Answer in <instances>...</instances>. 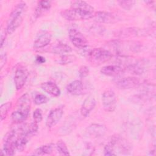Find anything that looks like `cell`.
<instances>
[{"instance_id": "obj_19", "label": "cell", "mask_w": 156, "mask_h": 156, "mask_svg": "<svg viewBox=\"0 0 156 156\" xmlns=\"http://www.w3.org/2000/svg\"><path fill=\"white\" fill-rule=\"evenodd\" d=\"M67 91L73 95L82 94L84 90V85L82 81L76 80L70 82L66 87Z\"/></svg>"}, {"instance_id": "obj_18", "label": "cell", "mask_w": 156, "mask_h": 156, "mask_svg": "<svg viewBox=\"0 0 156 156\" xmlns=\"http://www.w3.org/2000/svg\"><path fill=\"white\" fill-rule=\"evenodd\" d=\"M96 105V100L93 96L87 97L83 102L80 108V113L84 116L87 117L88 116L90 113L94 109Z\"/></svg>"}, {"instance_id": "obj_10", "label": "cell", "mask_w": 156, "mask_h": 156, "mask_svg": "<svg viewBox=\"0 0 156 156\" xmlns=\"http://www.w3.org/2000/svg\"><path fill=\"white\" fill-rule=\"evenodd\" d=\"M51 41V34L48 31H41L34 43V48L35 49H41L48 46Z\"/></svg>"}, {"instance_id": "obj_3", "label": "cell", "mask_w": 156, "mask_h": 156, "mask_svg": "<svg viewBox=\"0 0 156 156\" xmlns=\"http://www.w3.org/2000/svg\"><path fill=\"white\" fill-rule=\"evenodd\" d=\"M109 143L113 148L115 155L117 154L128 155L130 153L132 149L130 143L118 135L113 136Z\"/></svg>"}, {"instance_id": "obj_8", "label": "cell", "mask_w": 156, "mask_h": 156, "mask_svg": "<svg viewBox=\"0 0 156 156\" xmlns=\"http://www.w3.org/2000/svg\"><path fill=\"white\" fill-rule=\"evenodd\" d=\"M69 37L73 45L79 49H84L88 46L86 38L79 30L71 29L69 31Z\"/></svg>"}, {"instance_id": "obj_9", "label": "cell", "mask_w": 156, "mask_h": 156, "mask_svg": "<svg viewBox=\"0 0 156 156\" xmlns=\"http://www.w3.org/2000/svg\"><path fill=\"white\" fill-rule=\"evenodd\" d=\"M63 114V109L62 107H58L52 110L48 115L46 121V126L48 128H51L55 126L61 119Z\"/></svg>"}, {"instance_id": "obj_6", "label": "cell", "mask_w": 156, "mask_h": 156, "mask_svg": "<svg viewBox=\"0 0 156 156\" xmlns=\"http://www.w3.org/2000/svg\"><path fill=\"white\" fill-rule=\"evenodd\" d=\"M102 102L104 110L108 112H113L116 107V97L112 90H105L102 96Z\"/></svg>"}, {"instance_id": "obj_32", "label": "cell", "mask_w": 156, "mask_h": 156, "mask_svg": "<svg viewBox=\"0 0 156 156\" xmlns=\"http://www.w3.org/2000/svg\"><path fill=\"white\" fill-rule=\"evenodd\" d=\"M104 155H115L113 148L109 142L104 147Z\"/></svg>"}, {"instance_id": "obj_15", "label": "cell", "mask_w": 156, "mask_h": 156, "mask_svg": "<svg viewBox=\"0 0 156 156\" xmlns=\"http://www.w3.org/2000/svg\"><path fill=\"white\" fill-rule=\"evenodd\" d=\"M107 131L106 127L103 124H92L87 128V133L91 136L98 138L105 135Z\"/></svg>"}, {"instance_id": "obj_14", "label": "cell", "mask_w": 156, "mask_h": 156, "mask_svg": "<svg viewBox=\"0 0 156 156\" xmlns=\"http://www.w3.org/2000/svg\"><path fill=\"white\" fill-rule=\"evenodd\" d=\"M32 135L26 129H22L21 133L17 137L16 148L19 152H22Z\"/></svg>"}, {"instance_id": "obj_12", "label": "cell", "mask_w": 156, "mask_h": 156, "mask_svg": "<svg viewBox=\"0 0 156 156\" xmlns=\"http://www.w3.org/2000/svg\"><path fill=\"white\" fill-rule=\"evenodd\" d=\"M116 85L120 89H131L140 85V80L136 77H124L117 81Z\"/></svg>"}, {"instance_id": "obj_20", "label": "cell", "mask_w": 156, "mask_h": 156, "mask_svg": "<svg viewBox=\"0 0 156 156\" xmlns=\"http://www.w3.org/2000/svg\"><path fill=\"white\" fill-rule=\"evenodd\" d=\"M41 89L54 97H58L60 94V90L58 87L52 82H45L41 84Z\"/></svg>"}, {"instance_id": "obj_21", "label": "cell", "mask_w": 156, "mask_h": 156, "mask_svg": "<svg viewBox=\"0 0 156 156\" xmlns=\"http://www.w3.org/2000/svg\"><path fill=\"white\" fill-rule=\"evenodd\" d=\"M51 7V2L49 1H40L38 2L37 7L35 11V15L37 18L40 17L46 12L49 10Z\"/></svg>"}, {"instance_id": "obj_23", "label": "cell", "mask_w": 156, "mask_h": 156, "mask_svg": "<svg viewBox=\"0 0 156 156\" xmlns=\"http://www.w3.org/2000/svg\"><path fill=\"white\" fill-rule=\"evenodd\" d=\"M51 52L56 54H66L72 51V48L68 44L59 43L55 45L52 49Z\"/></svg>"}, {"instance_id": "obj_22", "label": "cell", "mask_w": 156, "mask_h": 156, "mask_svg": "<svg viewBox=\"0 0 156 156\" xmlns=\"http://www.w3.org/2000/svg\"><path fill=\"white\" fill-rule=\"evenodd\" d=\"M71 8L80 9L81 10L90 13H93L94 12V8L83 1H74L72 2Z\"/></svg>"}, {"instance_id": "obj_33", "label": "cell", "mask_w": 156, "mask_h": 156, "mask_svg": "<svg viewBox=\"0 0 156 156\" xmlns=\"http://www.w3.org/2000/svg\"><path fill=\"white\" fill-rule=\"evenodd\" d=\"M7 62V55L5 53L2 54L1 55V61H0V66L1 68H2L4 65Z\"/></svg>"}, {"instance_id": "obj_13", "label": "cell", "mask_w": 156, "mask_h": 156, "mask_svg": "<svg viewBox=\"0 0 156 156\" xmlns=\"http://www.w3.org/2000/svg\"><path fill=\"white\" fill-rule=\"evenodd\" d=\"M147 65V63H146V60L144 59L134 60L133 63L126 69H127L132 74L140 75L143 74L146 71Z\"/></svg>"}, {"instance_id": "obj_17", "label": "cell", "mask_w": 156, "mask_h": 156, "mask_svg": "<svg viewBox=\"0 0 156 156\" xmlns=\"http://www.w3.org/2000/svg\"><path fill=\"white\" fill-rule=\"evenodd\" d=\"M94 20L100 23H111L116 21V17L112 13L107 12H98L94 14Z\"/></svg>"}, {"instance_id": "obj_28", "label": "cell", "mask_w": 156, "mask_h": 156, "mask_svg": "<svg viewBox=\"0 0 156 156\" xmlns=\"http://www.w3.org/2000/svg\"><path fill=\"white\" fill-rule=\"evenodd\" d=\"M34 101L35 104L41 105L46 103L49 101V99L45 95L39 93L35 95Z\"/></svg>"}, {"instance_id": "obj_31", "label": "cell", "mask_w": 156, "mask_h": 156, "mask_svg": "<svg viewBox=\"0 0 156 156\" xmlns=\"http://www.w3.org/2000/svg\"><path fill=\"white\" fill-rule=\"evenodd\" d=\"M89 72H90L89 69L87 66H85V65L81 66L79 70V76L82 79L85 78L88 75Z\"/></svg>"}, {"instance_id": "obj_5", "label": "cell", "mask_w": 156, "mask_h": 156, "mask_svg": "<svg viewBox=\"0 0 156 156\" xmlns=\"http://www.w3.org/2000/svg\"><path fill=\"white\" fill-rule=\"evenodd\" d=\"M61 15L68 21L86 20L93 18L94 13L85 12L77 9L71 8L69 9H65L60 13Z\"/></svg>"}, {"instance_id": "obj_4", "label": "cell", "mask_w": 156, "mask_h": 156, "mask_svg": "<svg viewBox=\"0 0 156 156\" xmlns=\"http://www.w3.org/2000/svg\"><path fill=\"white\" fill-rule=\"evenodd\" d=\"M112 56V53L107 49L94 48L88 53V60L91 64L99 65L110 60Z\"/></svg>"}, {"instance_id": "obj_29", "label": "cell", "mask_w": 156, "mask_h": 156, "mask_svg": "<svg viewBox=\"0 0 156 156\" xmlns=\"http://www.w3.org/2000/svg\"><path fill=\"white\" fill-rule=\"evenodd\" d=\"M118 3H119V5L122 8H123L124 9L130 10L133 7L134 4L135 3V1H132V0H130V1H126H126H118Z\"/></svg>"}, {"instance_id": "obj_7", "label": "cell", "mask_w": 156, "mask_h": 156, "mask_svg": "<svg viewBox=\"0 0 156 156\" xmlns=\"http://www.w3.org/2000/svg\"><path fill=\"white\" fill-rule=\"evenodd\" d=\"M18 136L15 130H11L5 137L2 151L7 155H13L16 149V144Z\"/></svg>"}, {"instance_id": "obj_34", "label": "cell", "mask_w": 156, "mask_h": 156, "mask_svg": "<svg viewBox=\"0 0 156 156\" xmlns=\"http://www.w3.org/2000/svg\"><path fill=\"white\" fill-rule=\"evenodd\" d=\"M6 33H7L6 31V29H5V31L1 32V48L2 47V46L5 42V40L6 38Z\"/></svg>"}, {"instance_id": "obj_26", "label": "cell", "mask_w": 156, "mask_h": 156, "mask_svg": "<svg viewBox=\"0 0 156 156\" xmlns=\"http://www.w3.org/2000/svg\"><path fill=\"white\" fill-rule=\"evenodd\" d=\"M56 148L60 155H69V150L66 144L62 140H59L56 143Z\"/></svg>"}, {"instance_id": "obj_30", "label": "cell", "mask_w": 156, "mask_h": 156, "mask_svg": "<svg viewBox=\"0 0 156 156\" xmlns=\"http://www.w3.org/2000/svg\"><path fill=\"white\" fill-rule=\"evenodd\" d=\"M33 118L35 122L38 123L42 121L43 119V115H42V112L41 109L37 108L33 113Z\"/></svg>"}, {"instance_id": "obj_16", "label": "cell", "mask_w": 156, "mask_h": 156, "mask_svg": "<svg viewBox=\"0 0 156 156\" xmlns=\"http://www.w3.org/2000/svg\"><path fill=\"white\" fill-rule=\"evenodd\" d=\"M125 69L118 65H107L102 67L101 69V73L108 76H118L124 73Z\"/></svg>"}, {"instance_id": "obj_11", "label": "cell", "mask_w": 156, "mask_h": 156, "mask_svg": "<svg viewBox=\"0 0 156 156\" xmlns=\"http://www.w3.org/2000/svg\"><path fill=\"white\" fill-rule=\"evenodd\" d=\"M28 75V71L24 68H19L16 70L14 76V82L16 90H20L23 87L27 79Z\"/></svg>"}, {"instance_id": "obj_24", "label": "cell", "mask_w": 156, "mask_h": 156, "mask_svg": "<svg viewBox=\"0 0 156 156\" xmlns=\"http://www.w3.org/2000/svg\"><path fill=\"white\" fill-rule=\"evenodd\" d=\"M53 144H48L45 145L41 146L40 147L36 149L32 155H49L51 154L53 150Z\"/></svg>"}, {"instance_id": "obj_35", "label": "cell", "mask_w": 156, "mask_h": 156, "mask_svg": "<svg viewBox=\"0 0 156 156\" xmlns=\"http://www.w3.org/2000/svg\"><path fill=\"white\" fill-rule=\"evenodd\" d=\"M45 58L41 55H37L36 57V62L39 63V64H41L45 62Z\"/></svg>"}, {"instance_id": "obj_25", "label": "cell", "mask_w": 156, "mask_h": 156, "mask_svg": "<svg viewBox=\"0 0 156 156\" xmlns=\"http://www.w3.org/2000/svg\"><path fill=\"white\" fill-rule=\"evenodd\" d=\"M76 60V57L72 54H63L55 60V62L59 65H67L74 62Z\"/></svg>"}, {"instance_id": "obj_27", "label": "cell", "mask_w": 156, "mask_h": 156, "mask_svg": "<svg viewBox=\"0 0 156 156\" xmlns=\"http://www.w3.org/2000/svg\"><path fill=\"white\" fill-rule=\"evenodd\" d=\"M12 107V103L10 102H7L6 103H4L1 105L0 107V118L1 121H2L4 119Z\"/></svg>"}, {"instance_id": "obj_2", "label": "cell", "mask_w": 156, "mask_h": 156, "mask_svg": "<svg viewBox=\"0 0 156 156\" xmlns=\"http://www.w3.org/2000/svg\"><path fill=\"white\" fill-rule=\"evenodd\" d=\"M26 4L24 2L18 3L9 15L7 22L6 31L7 34H12L21 24L26 10Z\"/></svg>"}, {"instance_id": "obj_1", "label": "cell", "mask_w": 156, "mask_h": 156, "mask_svg": "<svg viewBox=\"0 0 156 156\" xmlns=\"http://www.w3.org/2000/svg\"><path fill=\"white\" fill-rule=\"evenodd\" d=\"M31 105L30 96L28 93L23 94L17 102V109L12 114V121L20 123L25 121L29 116Z\"/></svg>"}]
</instances>
